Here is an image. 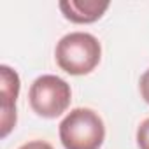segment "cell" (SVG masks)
Wrapping results in <instances>:
<instances>
[{
  "instance_id": "obj_3",
  "label": "cell",
  "mask_w": 149,
  "mask_h": 149,
  "mask_svg": "<svg viewBox=\"0 0 149 149\" xmlns=\"http://www.w3.org/2000/svg\"><path fill=\"white\" fill-rule=\"evenodd\" d=\"M28 100L35 114L46 119H53L61 116L68 109L72 91L67 81L53 74H46L32 83Z\"/></svg>"
},
{
  "instance_id": "obj_7",
  "label": "cell",
  "mask_w": 149,
  "mask_h": 149,
  "mask_svg": "<svg viewBox=\"0 0 149 149\" xmlns=\"http://www.w3.org/2000/svg\"><path fill=\"white\" fill-rule=\"evenodd\" d=\"M139 88H140V95H142V98L149 104V68L142 74L140 83H139Z\"/></svg>"
},
{
  "instance_id": "obj_8",
  "label": "cell",
  "mask_w": 149,
  "mask_h": 149,
  "mask_svg": "<svg viewBox=\"0 0 149 149\" xmlns=\"http://www.w3.org/2000/svg\"><path fill=\"white\" fill-rule=\"evenodd\" d=\"M18 149H54V147H53L51 144L44 142V140H32V142L23 144V146L18 147Z\"/></svg>"
},
{
  "instance_id": "obj_4",
  "label": "cell",
  "mask_w": 149,
  "mask_h": 149,
  "mask_svg": "<svg viewBox=\"0 0 149 149\" xmlns=\"http://www.w3.org/2000/svg\"><path fill=\"white\" fill-rule=\"evenodd\" d=\"M0 97H2V132L6 139L16 126V100L19 95V76L7 65L0 67Z\"/></svg>"
},
{
  "instance_id": "obj_2",
  "label": "cell",
  "mask_w": 149,
  "mask_h": 149,
  "mask_svg": "<svg viewBox=\"0 0 149 149\" xmlns=\"http://www.w3.org/2000/svg\"><path fill=\"white\" fill-rule=\"evenodd\" d=\"M60 140L65 149H100L105 140L104 121L95 111L77 107L60 123Z\"/></svg>"
},
{
  "instance_id": "obj_5",
  "label": "cell",
  "mask_w": 149,
  "mask_h": 149,
  "mask_svg": "<svg viewBox=\"0 0 149 149\" xmlns=\"http://www.w3.org/2000/svg\"><path fill=\"white\" fill-rule=\"evenodd\" d=\"M109 9V2H97V0H67L60 2V11L72 23H95Z\"/></svg>"
},
{
  "instance_id": "obj_1",
  "label": "cell",
  "mask_w": 149,
  "mask_h": 149,
  "mask_svg": "<svg viewBox=\"0 0 149 149\" xmlns=\"http://www.w3.org/2000/svg\"><path fill=\"white\" fill-rule=\"evenodd\" d=\"M56 63L70 76H86L100 63L102 46L98 39L86 32H72L56 44Z\"/></svg>"
},
{
  "instance_id": "obj_6",
  "label": "cell",
  "mask_w": 149,
  "mask_h": 149,
  "mask_svg": "<svg viewBox=\"0 0 149 149\" xmlns=\"http://www.w3.org/2000/svg\"><path fill=\"white\" fill-rule=\"evenodd\" d=\"M137 146L139 149H149V118L144 119L137 128Z\"/></svg>"
}]
</instances>
